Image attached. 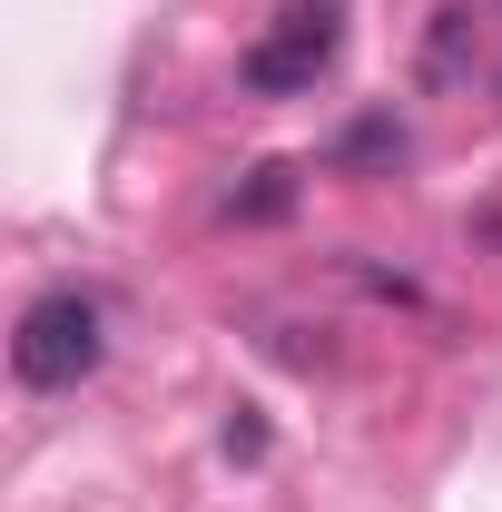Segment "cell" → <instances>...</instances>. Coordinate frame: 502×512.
<instances>
[{"label": "cell", "mask_w": 502, "mask_h": 512, "mask_svg": "<svg viewBox=\"0 0 502 512\" xmlns=\"http://www.w3.org/2000/svg\"><path fill=\"white\" fill-rule=\"evenodd\" d=\"M463 30H473V10H443V20H434V50H424V79H453V69H463Z\"/></svg>", "instance_id": "4"}, {"label": "cell", "mask_w": 502, "mask_h": 512, "mask_svg": "<svg viewBox=\"0 0 502 512\" xmlns=\"http://www.w3.org/2000/svg\"><path fill=\"white\" fill-rule=\"evenodd\" d=\"M286 207H296V168H276V158H266V168H256L247 188H237V217H256V227H276Z\"/></svg>", "instance_id": "3"}, {"label": "cell", "mask_w": 502, "mask_h": 512, "mask_svg": "<svg viewBox=\"0 0 502 512\" xmlns=\"http://www.w3.org/2000/svg\"><path fill=\"white\" fill-rule=\"evenodd\" d=\"M10 365H20V384H40V394L99 375V306H89L79 286L40 296V306L20 316V335H10Z\"/></svg>", "instance_id": "1"}, {"label": "cell", "mask_w": 502, "mask_h": 512, "mask_svg": "<svg viewBox=\"0 0 502 512\" xmlns=\"http://www.w3.org/2000/svg\"><path fill=\"white\" fill-rule=\"evenodd\" d=\"M345 158H404V128H394V119H365L355 138H345Z\"/></svg>", "instance_id": "5"}, {"label": "cell", "mask_w": 502, "mask_h": 512, "mask_svg": "<svg viewBox=\"0 0 502 512\" xmlns=\"http://www.w3.org/2000/svg\"><path fill=\"white\" fill-rule=\"evenodd\" d=\"M335 50H345V0H286V20L247 50V89L296 99V89H315L335 69Z\"/></svg>", "instance_id": "2"}]
</instances>
